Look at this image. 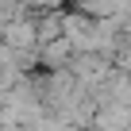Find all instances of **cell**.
<instances>
[{
    "instance_id": "obj_1",
    "label": "cell",
    "mask_w": 131,
    "mask_h": 131,
    "mask_svg": "<svg viewBox=\"0 0 131 131\" xmlns=\"http://www.w3.org/2000/svg\"><path fill=\"white\" fill-rule=\"evenodd\" d=\"M4 39H8L12 46H23V42H31V39H35V27H31V23H8Z\"/></svg>"
}]
</instances>
